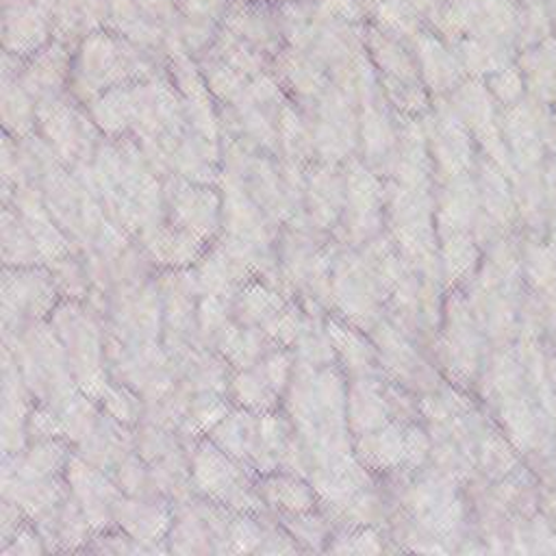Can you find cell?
Masks as SVG:
<instances>
[{"label":"cell","instance_id":"6da1fadb","mask_svg":"<svg viewBox=\"0 0 556 556\" xmlns=\"http://www.w3.org/2000/svg\"><path fill=\"white\" fill-rule=\"evenodd\" d=\"M2 343L13 352L24 382L37 402L56 410L78 391L67 352L48 319L2 332Z\"/></svg>","mask_w":556,"mask_h":556},{"label":"cell","instance_id":"7a4b0ae2","mask_svg":"<svg viewBox=\"0 0 556 556\" xmlns=\"http://www.w3.org/2000/svg\"><path fill=\"white\" fill-rule=\"evenodd\" d=\"M48 321L67 352L78 391L100 402L113 380L106 367L104 319L80 300H61Z\"/></svg>","mask_w":556,"mask_h":556},{"label":"cell","instance_id":"3957f363","mask_svg":"<svg viewBox=\"0 0 556 556\" xmlns=\"http://www.w3.org/2000/svg\"><path fill=\"white\" fill-rule=\"evenodd\" d=\"M258 473L226 454L208 437L195 441L191 450V486L198 497L224 504L239 513L261 515L267 506L256 486Z\"/></svg>","mask_w":556,"mask_h":556},{"label":"cell","instance_id":"277c9868","mask_svg":"<svg viewBox=\"0 0 556 556\" xmlns=\"http://www.w3.org/2000/svg\"><path fill=\"white\" fill-rule=\"evenodd\" d=\"M154 76V63L146 52L130 48L124 41L98 35L80 46L76 63L72 65L70 83L76 98L89 102L111 87Z\"/></svg>","mask_w":556,"mask_h":556},{"label":"cell","instance_id":"5b68a950","mask_svg":"<svg viewBox=\"0 0 556 556\" xmlns=\"http://www.w3.org/2000/svg\"><path fill=\"white\" fill-rule=\"evenodd\" d=\"M56 282L46 265L2 267L0 271V330H20L52 315L61 302Z\"/></svg>","mask_w":556,"mask_h":556},{"label":"cell","instance_id":"8992f818","mask_svg":"<svg viewBox=\"0 0 556 556\" xmlns=\"http://www.w3.org/2000/svg\"><path fill=\"white\" fill-rule=\"evenodd\" d=\"M387 287L371 263L354 254L337 258L330 271V302L356 328H371L380 319Z\"/></svg>","mask_w":556,"mask_h":556},{"label":"cell","instance_id":"52a82bcc","mask_svg":"<svg viewBox=\"0 0 556 556\" xmlns=\"http://www.w3.org/2000/svg\"><path fill=\"white\" fill-rule=\"evenodd\" d=\"M163 295V345L178 361L198 341V300L200 289L189 269H161L156 274Z\"/></svg>","mask_w":556,"mask_h":556},{"label":"cell","instance_id":"ba28073f","mask_svg":"<svg viewBox=\"0 0 556 556\" xmlns=\"http://www.w3.org/2000/svg\"><path fill=\"white\" fill-rule=\"evenodd\" d=\"M37 124L43 139L63 163H72L76 167L93 159L100 143L96 139L93 119L76 111L70 102L59 96L37 102Z\"/></svg>","mask_w":556,"mask_h":556},{"label":"cell","instance_id":"9c48e42d","mask_svg":"<svg viewBox=\"0 0 556 556\" xmlns=\"http://www.w3.org/2000/svg\"><path fill=\"white\" fill-rule=\"evenodd\" d=\"M65 480L93 532L115 526V508L124 493L106 471L72 452L65 465Z\"/></svg>","mask_w":556,"mask_h":556},{"label":"cell","instance_id":"30bf717a","mask_svg":"<svg viewBox=\"0 0 556 556\" xmlns=\"http://www.w3.org/2000/svg\"><path fill=\"white\" fill-rule=\"evenodd\" d=\"M441 363L460 382L473 380L480 369L482 337L478 319L460 295H452L445 308V328L439 345Z\"/></svg>","mask_w":556,"mask_h":556},{"label":"cell","instance_id":"8fae6325","mask_svg":"<svg viewBox=\"0 0 556 556\" xmlns=\"http://www.w3.org/2000/svg\"><path fill=\"white\" fill-rule=\"evenodd\" d=\"M169 222L213 243L222 230V198L208 185L174 178L165 187Z\"/></svg>","mask_w":556,"mask_h":556},{"label":"cell","instance_id":"7c38bea8","mask_svg":"<svg viewBox=\"0 0 556 556\" xmlns=\"http://www.w3.org/2000/svg\"><path fill=\"white\" fill-rule=\"evenodd\" d=\"M35 395L24 382L13 352L0 348V450L17 454L28 445V415L35 406Z\"/></svg>","mask_w":556,"mask_h":556},{"label":"cell","instance_id":"4fadbf2b","mask_svg":"<svg viewBox=\"0 0 556 556\" xmlns=\"http://www.w3.org/2000/svg\"><path fill=\"white\" fill-rule=\"evenodd\" d=\"M174 521V504L163 497L122 495L115 508V526L152 547L154 554L167 552V534Z\"/></svg>","mask_w":556,"mask_h":556},{"label":"cell","instance_id":"5bb4252c","mask_svg":"<svg viewBox=\"0 0 556 556\" xmlns=\"http://www.w3.org/2000/svg\"><path fill=\"white\" fill-rule=\"evenodd\" d=\"M376 345L380 350V363L395 376L402 384H413L419 389H430L432 382V369L417 352L415 343L408 341L406 332L389 321L378 319L376 326H371Z\"/></svg>","mask_w":556,"mask_h":556},{"label":"cell","instance_id":"9a60e30c","mask_svg":"<svg viewBox=\"0 0 556 556\" xmlns=\"http://www.w3.org/2000/svg\"><path fill=\"white\" fill-rule=\"evenodd\" d=\"M137 239L156 269H189L208 248V243L172 222H163Z\"/></svg>","mask_w":556,"mask_h":556},{"label":"cell","instance_id":"2e32d148","mask_svg":"<svg viewBox=\"0 0 556 556\" xmlns=\"http://www.w3.org/2000/svg\"><path fill=\"white\" fill-rule=\"evenodd\" d=\"M393 417V408L389 402V391L382 382L371 376L352 378L348 384V426L354 437L371 432Z\"/></svg>","mask_w":556,"mask_h":556},{"label":"cell","instance_id":"e0dca14e","mask_svg":"<svg viewBox=\"0 0 556 556\" xmlns=\"http://www.w3.org/2000/svg\"><path fill=\"white\" fill-rule=\"evenodd\" d=\"M193 274L198 280L200 293L222 295L235 300L237 291L252 280L254 276L217 241L204 250V254L193 265Z\"/></svg>","mask_w":556,"mask_h":556},{"label":"cell","instance_id":"ac0fdd59","mask_svg":"<svg viewBox=\"0 0 556 556\" xmlns=\"http://www.w3.org/2000/svg\"><path fill=\"white\" fill-rule=\"evenodd\" d=\"M165 543L172 554H217V541L198 495L174 504V521Z\"/></svg>","mask_w":556,"mask_h":556},{"label":"cell","instance_id":"d6986e66","mask_svg":"<svg viewBox=\"0 0 556 556\" xmlns=\"http://www.w3.org/2000/svg\"><path fill=\"white\" fill-rule=\"evenodd\" d=\"M356 458L374 471H397L406 469V424L391 419L389 424L358 434L354 445Z\"/></svg>","mask_w":556,"mask_h":556},{"label":"cell","instance_id":"ffe728a7","mask_svg":"<svg viewBox=\"0 0 556 556\" xmlns=\"http://www.w3.org/2000/svg\"><path fill=\"white\" fill-rule=\"evenodd\" d=\"M135 450V432L132 428L119 424L111 415L102 410L91 434L74 447L78 456L100 467L102 471H111L126 454Z\"/></svg>","mask_w":556,"mask_h":556},{"label":"cell","instance_id":"44dd1931","mask_svg":"<svg viewBox=\"0 0 556 556\" xmlns=\"http://www.w3.org/2000/svg\"><path fill=\"white\" fill-rule=\"evenodd\" d=\"M72 76V61L67 50L61 43H52L30 59L20 72L22 85L28 89V93L41 102L48 98H56L65 83Z\"/></svg>","mask_w":556,"mask_h":556},{"label":"cell","instance_id":"7402d4cb","mask_svg":"<svg viewBox=\"0 0 556 556\" xmlns=\"http://www.w3.org/2000/svg\"><path fill=\"white\" fill-rule=\"evenodd\" d=\"M258 493L274 515H293L315 510L317 493L308 478L289 471H269L261 473L256 480Z\"/></svg>","mask_w":556,"mask_h":556},{"label":"cell","instance_id":"603a6c76","mask_svg":"<svg viewBox=\"0 0 556 556\" xmlns=\"http://www.w3.org/2000/svg\"><path fill=\"white\" fill-rule=\"evenodd\" d=\"M289 300V293H285L276 285L263 278H252L237 291L232 300L235 321L243 326L263 328L287 306Z\"/></svg>","mask_w":556,"mask_h":556},{"label":"cell","instance_id":"cb8c5ba5","mask_svg":"<svg viewBox=\"0 0 556 556\" xmlns=\"http://www.w3.org/2000/svg\"><path fill=\"white\" fill-rule=\"evenodd\" d=\"M206 437L226 454L252 467V456L258 437V413L232 406L230 413Z\"/></svg>","mask_w":556,"mask_h":556},{"label":"cell","instance_id":"d4e9b609","mask_svg":"<svg viewBox=\"0 0 556 556\" xmlns=\"http://www.w3.org/2000/svg\"><path fill=\"white\" fill-rule=\"evenodd\" d=\"M326 330L330 334L334 356L339 358L343 369L350 374V378L376 374V365H378L376 348L358 332V328L348 326L345 321H339V319H328Z\"/></svg>","mask_w":556,"mask_h":556},{"label":"cell","instance_id":"484cf974","mask_svg":"<svg viewBox=\"0 0 556 556\" xmlns=\"http://www.w3.org/2000/svg\"><path fill=\"white\" fill-rule=\"evenodd\" d=\"M271 348H276V343L263 328L243 326L239 321H232L215 345L232 371L256 365Z\"/></svg>","mask_w":556,"mask_h":556},{"label":"cell","instance_id":"4316f807","mask_svg":"<svg viewBox=\"0 0 556 556\" xmlns=\"http://www.w3.org/2000/svg\"><path fill=\"white\" fill-rule=\"evenodd\" d=\"M22 70H2V124L7 135L24 139L33 135L37 126V104L35 98L20 80Z\"/></svg>","mask_w":556,"mask_h":556},{"label":"cell","instance_id":"83f0119b","mask_svg":"<svg viewBox=\"0 0 556 556\" xmlns=\"http://www.w3.org/2000/svg\"><path fill=\"white\" fill-rule=\"evenodd\" d=\"M228 397L235 406L252 413H271L280 408L285 395L269 382L258 365L235 369L228 384Z\"/></svg>","mask_w":556,"mask_h":556},{"label":"cell","instance_id":"f1b7e54d","mask_svg":"<svg viewBox=\"0 0 556 556\" xmlns=\"http://www.w3.org/2000/svg\"><path fill=\"white\" fill-rule=\"evenodd\" d=\"M0 254L2 267L46 265L43 256L15 208L4 204L0 217Z\"/></svg>","mask_w":556,"mask_h":556},{"label":"cell","instance_id":"f546056e","mask_svg":"<svg viewBox=\"0 0 556 556\" xmlns=\"http://www.w3.org/2000/svg\"><path fill=\"white\" fill-rule=\"evenodd\" d=\"M59 419H61V428H63V439L70 445H78L83 443L91 430L96 428L100 415H102V406L98 400L85 395L83 391H76L72 397H67L59 408Z\"/></svg>","mask_w":556,"mask_h":556},{"label":"cell","instance_id":"4dcf8cb0","mask_svg":"<svg viewBox=\"0 0 556 556\" xmlns=\"http://www.w3.org/2000/svg\"><path fill=\"white\" fill-rule=\"evenodd\" d=\"M235 321L232 300L222 295L200 293L198 300V341L206 348L217 345L224 330Z\"/></svg>","mask_w":556,"mask_h":556},{"label":"cell","instance_id":"1f68e13d","mask_svg":"<svg viewBox=\"0 0 556 556\" xmlns=\"http://www.w3.org/2000/svg\"><path fill=\"white\" fill-rule=\"evenodd\" d=\"M46 267L50 269L63 300L85 302V298L91 289V280H89V271H87V265H85V258L80 252H70L63 258H59Z\"/></svg>","mask_w":556,"mask_h":556},{"label":"cell","instance_id":"d6a6232c","mask_svg":"<svg viewBox=\"0 0 556 556\" xmlns=\"http://www.w3.org/2000/svg\"><path fill=\"white\" fill-rule=\"evenodd\" d=\"M100 406L106 415H111L113 419L128 428H135L143 419L146 410L143 397L122 380H111L109 389L100 397Z\"/></svg>","mask_w":556,"mask_h":556},{"label":"cell","instance_id":"836d02e7","mask_svg":"<svg viewBox=\"0 0 556 556\" xmlns=\"http://www.w3.org/2000/svg\"><path fill=\"white\" fill-rule=\"evenodd\" d=\"M285 530L295 539V543L302 549L317 552L324 547L326 541H330V528L324 515H317L315 510L306 513H293V515H274Z\"/></svg>","mask_w":556,"mask_h":556},{"label":"cell","instance_id":"e575fe53","mask_svg":"<svg viewBox=\"0 0 556 556\" xmlns=\"http://www.w3.org/2000/svg\"><path fill=\"white\" fill-rule=\"evenodd\" d=\"M109 476L115 480V484L122 489L124 495L130 497H159L152 486L148 463L132 450L126 454L111 471Z\"/></svg>","mask_w":556,"mask_h":556},{"label":"cell","instance_id":"d590c367","mask_svg":"<svg viewBox=\"0 0 556 556\" xmlns=\"http://www.w3.org/2000/svg\"><path fill=\"white\" fill-rule=\"evenodd\" d=\"M85 552H96V554H115V556H126V554H154L152 547L143 545L128 532H124L119 526L106 528L102 532H93L91 541L87 543Z\"/></svg>","mask_w":556,"mask_h":556},{"label":"cell","instance_id":"8d00e7d4","mask_svg":"<svg viewBox=\"0 0 556 556\" xmlns=\"http://www.w3.org/2000/svg\"><path fill=\"white\" fill-rule=\"evenodd\" d=\"M473 263H476V250L471 241H467L465 237H454L447 241L443 250V271L450 285L465 280Z\"/></svg>","mask_w":556,"mask_h":556},{"label":"cell","instance_id":"74e56055","mask_svg":"<svg viewBox=\"0 0 556 556\" xmlns=\"http://www.w3.org/2000/svg\"><path fill=\"white\" fill-rule=\"evenodd\" d=\"M328 552L339 554H376L382 552L380 534L374 528H350L348 532H341L334 536V543H328Z\"/></svg>","mask_w":556,"mask_h":556},{"label":"cell","instance_id":"f35d334b","mask_svg":"<svg viewBox=\"0 0 556 556\" xmlns=\"http://www.w3.org/2000/svg\"><path fill=\"white\" fill-rule=\"evenodd\" d=\"M26 430H28V443L43 441V439H63L59 413L43 402H35V406L28 415Z\"/></svg>","mask_w":556,"mask_h":556},{"label":"cell","instance_id":"ab89813d","mask_svg":"<svg viewBox=\"0 0 556 556\" xmlns=\"http://www.w3.org/2000/svg\"><path fill=\"white\" fill-rule=\"evenodd\" d=\"M41 554H48V547L30 519L13 534L9 543L0 547V556H41Z\"/></svg>","mask_w":556,"mask_h":556},{"label":"cell","instance_id":"60d3db41","mask_svg":"<svg viewBox=\"0 0 556 556\" xmlns=\"http://www.w3.org/2000/svg\"><path fill=\"white\" fill-rule=\"evenodd\" d=\"M26 521H28V517H26V513H24L17 504H13V502L0 497V547H2L4 543H9V541L13 539V534H15Z\"/></svg>","mask_w":556,"mask_h":556}]
</instances>
